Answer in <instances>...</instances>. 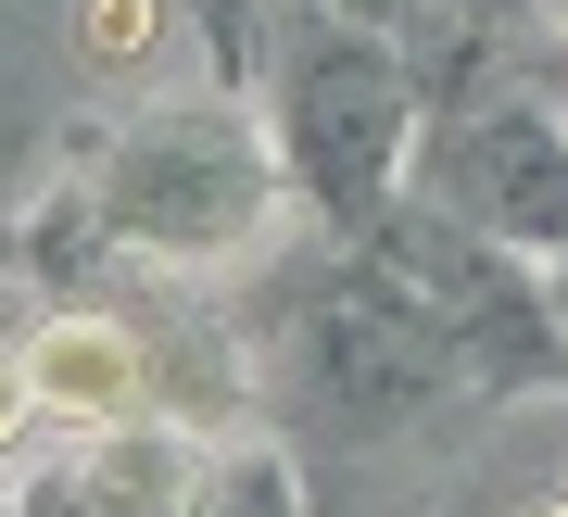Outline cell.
<instances>
[{"label":"cell","mask_w":568,"mask_h":517,"mask_svg":"<svg viewBox=\"0 0 568 517\" xmlns=\"http://www.w3.org/2000/svg\"><path fill=\"white\" fill-rule=\"evenodd\" d=\"M291 140H304V178L354 215V202L392 178V140H405V77H392L379 51H354V39L316 51V63H304V101H291Z\"/></svg>","instance_id":"7a4b0ae2"},{"label":"cell","mask_w":568,"mask_h":517,"mask_svg":"<svg viewBox=\"0 0 568 517\" xmlns=\"http://www.w3.org/2000/svg\"><path fill=\"white\" fill-rule=\"evenodd\" d=\"M467 178H480V215L506 240H568V140L530 114H493L480 152H467Z\"/></svg>","instance_id":"5b68a950"},{"label":"cell","mask_w":568,"mask_h":517,"mask_svg":"<svg viewBox=\"0 0 568 517\" xmlns=\"http://www.w3.org/2000/svg\"><path fill=\"white\" fill-rule=\"evenodd\" d=\"M190 505H203V442L190 429H140V417L89 429L77 517H190Z\"/></svg>","instance_id":"3957f363"},{"label":"cell","mask_w":568,"mask_h":517,"mask_svg":"<svg viewBox=\"0 0 568 517\" xmlns=\"http://www.w3.org/2000/svg\"><path fill=\"white\" fill-rule=\"evenodd\" d=\"M26 417H39V378H26V354H0V442H13Z\"/></svg>","instance_id":"52a82bcc"},{"label":"cell","mask_w":568,"mask_h":517,"mask_svg":"<svg viewBox=\"0 0 568 517\" xmlns=\"http://www.w3.org/2000/svg\"><path fill=\"white\" fill-rule=\"evenodd\" d=\"M26 378H39V404H51V417H89V429L140 417V392H152L140 341L102 328V316H51L39 341H26Z\"/></svg>","instance_id":"277c9868"},{"label":"cell","mask_w":568,"mask_h":517,"mask_svg":"<svg viewBox=\"0 0 568 517\" xmlns=\"http://www.w3.org/2000/svg\"><path fill=\"white\" fill-rule=\"evenodd\" d=\"M77 39H89V63H152L164 51V0H77Z\"/></svg>","instance_id":"8992f818"},{"label":"cell","mask_w":568,"mask_h":517,"mask_svg":"<svg viewBox=\"0 0 568 517\" xmlns=\"http://www.w3.org/2000/svg\"><path fill=\"white\" fill-rule=\"evenodd\" d=\"M530 517H568V505H530Z\"/></svg>","instance_id":"ba28073f"},{"label":"cell","mask_w":568,"mask_h":517,"mask_svg":"<svg viewBox=\"0 0 568 517\" xmlns=\"http://www.w3.org/2000/svg\"><path fill=\"white\" fill-rule=\"evenodd\" d=\"M265 215V164L241 126L190 114V126H152V140H126L114 164V227L152 240V253H227V240H253Z\"/></svg>","instance_id":"6da1fadb"}]
</instances>
